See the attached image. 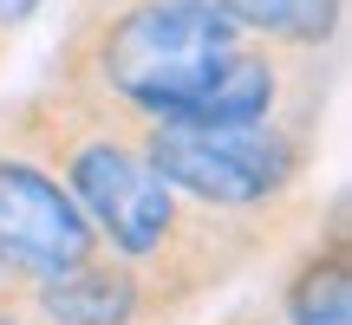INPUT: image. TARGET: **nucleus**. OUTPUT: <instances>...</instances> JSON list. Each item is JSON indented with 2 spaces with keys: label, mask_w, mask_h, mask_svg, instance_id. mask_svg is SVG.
Masks as SVG:
<instances>
[{
  "label": "nucleus",
  "mask_w": 352,
  "mask_h": 325,
  "mask_svg": "<svg viewBox=\"0 0 352 325\" xmlns=\"http://www.w3.org/2000/svg\"><path fill=\"white\" fill-rule=\"evenodd\" d=\"M0 143L39 156L72 189V202L85 208V221L98 228L104 248L118 261L157 274L189 306L215 300L228 280H241L254 261H267L300 228V215H314L307 195L274 202V208H209V202H189L183 189H170L151 169V156L131 137L124 111L85 98V91H65L52 78L7 111Z\"/></svg>",
  "instance_id": "nucleus-1"
},
{
  "label": "nucleus",
  "mask_w": 352,
  "mask_h": 325,
  "mask_svg": "<svg viewBox=\"0 0 352 325\" xmlns=\"http://www.w3.org/2000/svg\"><path fill=\"white\" fill-rule=\"evenodd\" d=\"M241 39L248 26H235L215 0H91L52 52V85L164 124Z\"/></svg>",
  "instance_id": "nucleus-2"
},
{
  "label": "nucleus",
  "mask_w": 352,
  "mask_h": 325,
  "mask_svg": "<svg viewBox=\"0 0 352 325\" xmlns=\"http://www.w3.org/2000/svg\"><path fill=\"white\" fill-rule=\"evenodd\" d=\"M144 143L151 169L189 202L209 208H274L307 189V169L320 156V111H280L235 130H183V124H144L124 117Z\"/></svg>",
  "instance_id": "nucleus-3"
},
{
  "label": "nucleus",
  "mask_w": 352,
  "mask_h": 325,
  "mask_svg": "<svg viewBox=\"0 0 352 325\" xmlns=\"http://www.w3.org/2000/svg\"><path fill=\"white\" fill-rule=\"evenodd\" d=\"M98 228L72 202V189L46 169L39 156L0 143V300H20L26 287L78 267L98 254Z\"/></svg>",
  "instance_id": "nucleus-4"
},
{
  "label": "nucleus",
  "mask_w": 352,
  "mask_h": 325,
  "mask_svg": "<svg viewBox=\"0 0 352 325\" xmlns=\"http://www.w3.org/2000/svg\"><path fill=\"white\" fill-rule=\"evenodd\" d=\"M13 313L26 325H183L196 306L183 293H170L157 274L118 261L111 248L85 254L78 267L39 280L13 300Z\"/></svg>",
  "instance_id": "nucleus-5"
},
{
  "label": "nucleus",
  "mask_w": 352,
  "mask_h": 325,
  "mask_svg": "<svg viewBox=\"0 0 352 325\" xmlns=\"http://www.w3.org/2000/svg\"><path fill=\"white\" fill-rule=\"evenodd\" d=\"M280 325H352V228H346V195L327 202L314 241L294 254L274 293Z\"/></svg>",
  "instance_id": "nucleus-6"
},
{
  "label": "nucleus",
  "mask_w": 352,
  "mask_h": 325,
  "mask_svg": "<svg viewBox=\"0 0 352 325\" xmlns=\"http://www.w3.org/2000/svg\"><path fill=\"white\" fill-rule=\"evenodd\" d=\"M235 26H248L254 39H274L294 52H327L340 33L346 0H215Z\"/></svg>",
  "instance_id": "nucleus-7"
},
{
  "label": "nucleus",
  "mask_w": 352,
  "mask_h": 325,
  "mask_svg": "<svg viewBox=\"0 0 352 325\" xmlns=\"http://www.w3.org/2000/svg\"><path fill=\"white\" fill-rule=\"evenodd\" d=\"M46 7V0H0V33H13V26H26L33 13Z\"/></svg>",
  "instance_id": "nucleus-8"
},
{
  "label": "nucleus",
  "mask_w": 352,
  "mask_h": 325,
  "mask_svg": "<svg viewBox=\"0 0 352 325\" xmlns=\"http://www.w3.org/2000/svg\"><path fill=\"white\" fill-rule=\"evenodd\" d=\"M222 325H280V313H267V306H241V313H228Z\"/></svg>",
  "instance_id": "nucleus-9"
},
{
  "label": "nucleus",
  "mask_w": 352,
  "mask_h": 325,
  "mask_svg": "<svg viewBox=\"0 0 352 325\" xmlns=\"http://www.w3.org/2000/svg\"><path fill=\"white\" fill-rule=\"evenodd\" d=\"M0 325H26V319H20V313H13V306H7V300H0Z\"/></svg>",
  "instance_id": "nucleus-10"
}]
</instances>
